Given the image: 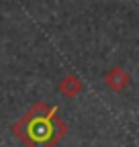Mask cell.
Returning <instances> with one entry per match:
<instances>
[{
    "mask_svg": "<svg viewBox=\"0 0 139 147\" xmlns=\"http://www.w3.org/2000/svg\"><path fill=\"white\" fill-rule=\"evenodd\" d=\"M104 84H107L113 92H123L131 84V76L123 67H111L104 74Z\"/></svg>",
    "mask_w": 139,
    "mask_h": 147,
    "instance_id": "7a4b0ae2",
    "label": "cell"
},
{
    "mask_svg": "<svg viewBox=\"0 0 139 147\" xmlns=\"http://www.w3.org/2000/svg\"><path fill=\"white\" fill-rule=\"evenodd\" d=\"M10 133L25 147H55L67 135V125L57 117V106L35 102L10 127Z\"/></svg>",
    "mask_w": 139,
    "mask_h": 147,
    "instance_id": "6da1fadb",
    "label": "cell"
},
{
    "mask_svg": "<svg viewBox=\"0 0 139 147\" xmlns=\"http://www.w3.org/2000/svg\"><path fill=\"white\" fill-rule=\"evenodd\" d=\"M82 90H84V84H82V80L76 76V74H67V76L59 82V92L65 98H76Z\"/></svg>",
    "mask_w": 139,
    "mask_h": 147,
    "instance_id": "3957f363",
    "label": "cell"
}]
</instances>
